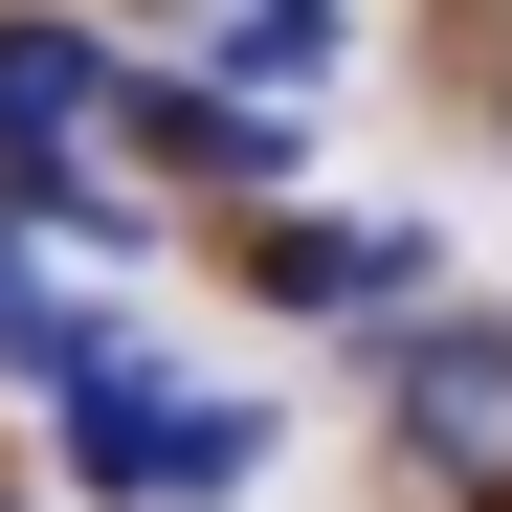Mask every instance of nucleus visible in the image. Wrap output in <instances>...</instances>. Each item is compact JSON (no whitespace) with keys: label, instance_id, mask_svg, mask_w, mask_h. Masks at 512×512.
Listing matches in <instances>:
<instances>
[{"label":"nucleus","instance_id":"nucleus-4","mask_svg":"<svg viewBox=\"0 0 512 512\" xmlns=\"http://www.w3.org/2000/svg\"><path fill=\"white\" fill-rule=\"evenodd\" d=\"M67 468H90V490H156V512H179V401H156V379L112 357L90 401H67Z\"/></svg>","mask_w":512,"mask_h":512},{"label":"nucleus","instance_id":"nucleus-7","mask_svg":"<svg viewBox=\"0 0 512 512\" xmlns=\"http://www.w3.org/2000/svg\"><path fill=\"white\" fill-rule=\"evenodd\" d=\"M490 112H512V90H490Z\"/></svg>","mask_w":512,"mask_h":512},{"label":"nucleus","instance_id":"nucleus-6","mask_svg":"<svg viewBox=\"0 0 512 512\" xmlns=\"http://www.w3.org/2000/svg\"><path fill=\"white\" fill-rule=\"evenodd\" d=\"M0 512H23V490H0Z\"/></svg>","mask_w":512,"mask_h":512},{"label":"nucleus","instance_id":"nucleus-3","mask_svg":"<svg viewBox=\"0 0 512 512\" xmlns=\"http://www.w3.org/2000/svg\"><path fill=\"white\" fill-rule=\"evenodd\" d=\"M268 290H290V312H401L423 245H401V223H268Z\"/></svg>","mask_w":512,"mask_h":512},{"label":"nucleus","instance_id":"nucleus-1","mask_svg":"<svg viewBox=\"0 0 512 512\" xmlns=\"http://www.w3.org/2000/svg\"><path fill=\"white\" fill-rule=\"evenodd\" d=\"M379 446L423 512H512V312H423L379 357Z\"/></svg>","mask_w":512,"mask_h":512},{"label":"nucleus","instance_id":"nucleus-2","mask_svg":"<svg viewBox=\"0 0 512 512\" xmlns=\"http://www.w3.org/2000/svg\"><path fill=\"white\" fill-rule=\"evenodd\" d=\"M90 112H112V67H90V45H67V23H0V179L90 156Z\"/></svg>","mask_w":512,"mask_h":512},{"label":"nucleus","instance_id":"nucleus-5","mask_svg":"<svg viewBox=\"0 0 512 512\" xmlns=\"http://www.w3.org/2000/svg\"><path fill=\"white\" fill-rule=\"evenodd\" d=\"M223 67H245V90H312V67H334V0H223Z\"/></svg>","mask_w":512,"mask_h":512}]
</instances>
